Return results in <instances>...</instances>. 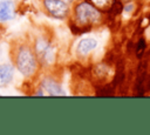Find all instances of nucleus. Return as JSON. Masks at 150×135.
Returning <instances> with one entry per match:
<instances>
[{
    "mask_svg": "<svg viewBox=\"0 0 150 135\" xmlns=\"http://www.w3.org/2000/svg\"><path fill=\"white\" fill-rule=\"evenodd\" d=\"M13 59L15 69H18L21 75L28 79L35 77L38 75L40 63L32 46L25 42L20 43L14 50Z\"/></svg>",
    "mask_w": 150,
    "mask_h": 135,
    "instance_id": "nucleus-1",
    "label": "nucleus"
},
{
    "mask_svg": "<svg viewBox=\"0 0 150 135\" xmlns=\"http://www.w3.org/2000/svg\"><path fill=\"white\" fill-rule=\"evenodd\" d=\"M73 20L81 26L83 33H88L95 25L104 21V14L87 0L79 1L73 8Z\"/></svg>",
    "mask_w": 150,
    "mask_h": 135,
    "instance_id": "nucleus-2",
    "label": "nucleus"
},
{
    "mask_svg": "<svg viewBox=\"0 0 150 135\" xmlns=\"http://www.w3.org/2000/svg\"><path fill=\"white\" fill-rule=\"evenodd\" d=\"M33 49L40 66H50L55 61V50L48 40L43 38H38L34 41Z\"/></svg>",
    "mask_w": 150,
    "mask_h": 135,
    "instance_id": "nucleus-3",
    "label": "nucleus"
},
{
    "mask_svg": "<svg viewBox=\"0 0 150 135\" xmlns=\"http://www.w3.org/2000/svg\"><path fill=\"white\" fill-rule=\"evenodd\" d=\"M45 11L53 18L63 20L69 15V5L63 0H42Z\"/></svg>",
    "mask_w": 150,
    "mask_h": 135,
    "instance_id": "nucleus-4",
    "label": "nucleus"
},
{
    "mask_svg": "<svg viewBox=\"0 0 150 135\" xmlns=\"http://www.w3.org/2000/svg\"><path fill=\"white\" fill-rule=\"evenodd\" d=\"M41 88L49 96H64L66 92L63 90L62 86L52 76H46L41 80Z\"/></svg>",
    "mask_w": 150,
    "mask_h": 135,
    "instance_id": "nucleus-5",
    "label": "nucleus"
},
{
    "mask_svg": "<svg viewBox=\"0 0 150 135\" xmlns=\"http://www.w3.org/2000/svg\"><path fill=\"white\" fill-rule=\"evenodd\" d=\"M98 45V41L95 38H83L79 41L76 46V52L80 56H88Z\"/></svg>",
    "mask_w": 150,
    "mask_h": 135,
    "instance_id": "nucleus-6",
    "label": "nucleus"
},
{
    "mask_svg": "<svg viewBox=\"0 0 150 135\" xmlns=\"http://www.w3.org/2000/svg\"><path fill=\"white\" fill-rule=\"evenodd\" d=\"M15 16L14 2L12 0H0V22H6Z\"/></svg>",
    "mask_w": 150,
    "mask_h": 135,
    "instance_id": "nucleus-7",
    "label": "nucleus"
},
{
    "mask_svg": "<svg viewBox=\"0 0 150 135\" xmlns=\"http://www.w3.org/2000/svg\"><path fill=\"white\" fill-rule=\"evenodd\" d=\"M15 68L11 63H2L0 65V87H5L12 82L14 77Z\"/></svg>",
    "mask_w": 150,
    "mask_h": 135,
    "instance_id": "nucleus-8",
    "label": "nucleus"
},
{
    "mask_svg": "<svg viewBox=\"0 0 150 135\" xmlns=\"http://www.w3.org/2000/svg\"><path fill=\"white\" fill-rule=\"evenodd\" d=\"M116 87L110 82V83H100L98 86L95 87V94L97 96H112L116 94Z\"/></svg>",
    "mask_w": 150,
    "mask_h": 135,
    "instance_id": "nucleus-9",
    "label": "nucleus"
},
{
    "mask_svg": "<svg viewBox=\"0 0 150 135\" xmlns=\"http://www.w3.org/2000/svg\"><path fill=\"white\" fill-rule=\"evenodd\" d=\"M145 52H146V40H145L144 36H141L135 42L134 53H135V55H136L137 59H142L145 55Z\"/></svg>",
    "mask_w": 150,
    "mask_h": 135,
    "instance_id": "nucleus-10",
    "label": "nucleus"
},
{
    "mask_svg": "<svg viewBox=\"0 0 150 135\" xmlns=\"http://www.w3.org/2000/svg\"><path fill=\"white\" fill-rule=\"evenodd\" d=\"M87 1L90 2L93 6H95L100 12L105 14L109 11V8L111 7V5L115 0H87Z\"/></svg>",
    "mask_w": 150,
    "mask_h": 135,
    "instance_id": "nucleus-11",
    "label": "nucleus"
},
{
    "mask_svg": "<svg viewBox=\"0 0 150 135\" xmlns=\"http://www.w3.org/2000/svg\"><path fill=\"white\" fill-rule=\"evenodd\" d=\"M135 9H136V5H135L134 2H131V1L125 2V4L123 5V12H124V13L130 14V13H134Z\"/></svg>",
    "mask_w": 150,
    "mask_h": 135,
    "instance_id": "nucleus-12",
    "label": "nucleus"
},
{
    "mask_svg": "<svg viewBox=\"0 0 150 135\" xmlns=\"http://www.w3.org/2000/svg\"><path fill=\"white\" fill-rule=\"evenodd\" d=\"M64 2H67V4H74V2H76L77 0H63Z\"/></svg>",
    "mask_w": 150,
    "mask_h": 135,
    "instance_id": "nucleus-13",
    "label": "nucleus"
},
{
    "mask_svg": "<svg viewBox=\"0 0 150 135\" xmlns=\"http://www.w3.org/2000/svg\"><path fill=\"white\" fill-rule=\"evenodd\" d=\"M0 55H1V48H0Z\"/></svg>",
    "mask_w": 150,
    "mask_h": 135,
    "instance_id": "nucleus-14",
    "label": "nucleus"
}]
</instances>
